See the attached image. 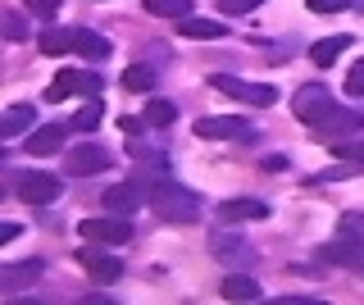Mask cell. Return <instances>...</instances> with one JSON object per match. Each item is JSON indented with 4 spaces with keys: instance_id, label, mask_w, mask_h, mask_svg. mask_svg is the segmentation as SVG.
I'll list each match as a JSON object with an SVG mask.
<instances>
[{
    "instance_id": "obj_1",
    "label": "cell",
    "mask_w": 364,
    "mask_h": 305,
    "mask_svg": "<svg viewBox=\"0 0 364 305\" xmlns=\"http://www.w3.org/2000/svg\"><path fill=\"white\" fill-rule=\"evenodd\" d=\"M146 200H151V210L159 214V219H168V223H191L200 214V200L191 196L187 187H178L173 178L159 183V187H151V191H146Z\"/></svg>"
},
{
    "instance_id": "obj_2",
    "label": "cell",
    "mask_w": 364,
    "mask_h": 305,
    "mask_svg": "<svg viewBox=\"0 0 364 305\" xmlns=\"http://www.w3.org/2000/svg\"><path fill=\"white\" fill-rule=\"evenodd\" d=\"M14 196L28 205H50V200H60V178L41 173V168H23L14 178Z\"/></svg>"
},
{
    "instance_id": "obj_3",
    "label": "cell",
    "mask_w": 364,
    "mask_h": 305,
    "mask_svg": "<svg viewBox=\"0 0 364 305\" xmlns=\"http://www.w3.org/2000/svg\"><path fill=\"white\" fill-rule=\"evenodd\" d=\"M210 87H214V92H223V96H232V100L259 105V109H269L273 100H278V92H273V87H264V82H242V77H232V73H214Z\"/></svg>"
},
{
    "instance_id": "obj_4",
    "label": "cell",
    "mask_w": 364,
    "mask_h": 305,
    "mask_svg": "<svg viewBox=\"0 0 364 305\" xmlns=\"http://www.w3.org/2000/svg\"><path fill=\"white\" fill-rule=\"evenodd\" d=\"M77 232H82L87 242H96V246H123V242H132V223L123 219V214H105V219H82V223H77Z\"/></svg>"
},
{
    "instance_id": "obj_5",
    "label": "cell",
    "mask_w": 364,
    "mask_h": 305,
    "mask_svg": "<svg viewBox=\"0 0 364 305\" xmlns=\"http://www.w3.org/2000/svg\"><path fill=\"white\" fill-rule=\"evenodd\" d=\"M333 109V92L328 87H318V82H305V87H296V96H291V114L301 119V123H314Z\"/></svg>"
},
{
    "instance_id": "obj_6",
    "label": "cell",
    "mask_w": 364,
    "mask_h": 305,
    "mask_svg": "<svg viewBox=\"0 0 364 305\" xmlns=\"http://www.w3.org/2000/svg\"><path fill=\"white\" fill-rule=\"evenodd\" d=\"M360 128H364V114H355V109H337V105H333L323 119L314 123V137H318V141H333V146H337V141L355 137Z\"/></svg>"
},
{
    "instance_id": "obj_7",
    "label": "cell",
    "mask_w": 364,
    "mask_h": 305,
    "mask_svg": "<svg viewBox=\"0 0 364 305\" xmlns=\"http://www.w3.org/2000/svg\"><path fill=\"white\" fill-rule=\"evenodd\" d=\"M318 259H323V264H341V269L364 274V242H360V232H341L337 242L318 246Z\"/></svg>"
},
{
    "instance_id": "obj_8",
    "label": "cell",
    "mask_w": 364,
    "mask_h": 305,
    "mask_svg": "<svg viewBox=\"0 0 364 305\" xmlns=\"http://www.w3.org/2000/svg\"><path fill=\"white\" fill-rule=\"evenodd\" d=\"M105 168H109L105 146H73L64 155V173H73V178H91V173H105Z\"/></svg>"
},
{
    "instance_id": "obj_9",
    "label": "cell",
    "mask_w": 364,
    "mask_h": 305,
    "mask_svg": "<svg viewBox=\"0 0 364 305\" xmlns=\"http://www.w3.org/2000/svg\"><path fill=\"white\" fill-rule=\"evenodd\" d=\"M196 137H205V141H250L255 132H250L246 119H232V114L219 119V114H214V119H200L196 123Z\"/></svg>"
},
{
    "instance_id": "obj_10",
    "label": "cell",
    "mask_w": 364,
    "mask_h": 305,
    "mask_svg": "<svg viewBox=\"0 0 364 305\" xmlns=\"http://www.w3.org/2000/svg\"><path fill=\"white\" fill-rule=\"evenodd\" d=\"M77 264L87 269V278L91 282H100V287H105V282H119L123 278V264L114 255H105V251H96V242L87 246V251H77Z\"/></svg>"
},
{
    "instance_id": "obj_11",
    "label": "cell",
    "mask_w": 364,
    "mask_h": 305,
    "mask_svg": "<svg viewBox=\"0 0 364 305\" xmlns=\"http://www.w3.org/2000/svg\"><path fill=\"white\" fill-rule=\"evenodd\" d=\"M100 205H105V214H136V205H141V187L136 183H114V187H105L100 191Z\"/></svg>"
},
{
    "instance_id": "obj_12",
    "label": "cell",
    "mask_w": 364,
    "mask_h": 305,
    "mask_svg": "<svg viewBox=\"0 0 364 305\" xmlns=\"http://www.w3.org/2000/svg\"><path fill=\"white\" fill-rule=\"evenodd\" d=\"M269 205L259 196H232V200H223L219 205V219L223 223H250V219H264Z\"/></svg>"
},
{
    "instance_id": "obj_13",
    "label": "cell",
    "mask_w": 364,
    "mask_h": 305,
    "mask_svg": "<svg viewBox=\"0 0 364 305\" xmlns=\"http://www.w3.org/2000/svg\"><path fill=\"white\" fill-rule=\"evenodd\" d=\"M178 37H191V41H219V37H228V23H223V18L187 14V18H178Z\"/></svg>"
},
{
    "instance_id": "obj_14",
    "label": "cell",
    "mask_w": 364,
    "mask_h": 305,
    "mask_svg": "<svg viewBox=\"0 0 364 305\" xmlns=\"http://www.w3.org/2000/svg\"><path fill=\"white\" fill-rule=\"evenodd\" d=\"M64 137H68V123H46V128H37V132H28V155H55L64 146Z\"/></svg>"
},
{
    "instance_id": "obj_15",
    "label": "cell",
    "mask_w": 364,
    "mask_h": 305,
    "mask_svg": "<svg viewBox=\"0 0 364 305\" xmlns=\"http://www.w3.org/2000/svg\"><path fill=\"white\" fill-rule=\"evenodd\" d=\"M77 92L87 96V73H77V69H60V73H55V82L46 87V100H68V96H77Z\"/></svg>"
},
{
    "instance_id": "obj_16",
    "label": "cell",
    "mask_w": 364,
    "mask_h": 305,
    "mask_svg": "<svg viewBox=\"0 0 364 305\" xmlns=\"http://www.w3.org/2000/svg\"><path fill=\"white\" fill-rule=\"evenodd\" d=\"M37 46L41 55H68V50H77V28H46L37 37Z\"/></svg>"
},
{
    "instance_id": "obj_17",
    "label": "cell",
    "mask_w": 364,
    "mask_h": 305,
    "mask_svg": "<svg viewBox=\"0 0 364 305\" xmlns=\"http://www.w3.org/2000/svg\"><path fill=\"white\" fill-rule=\"evenodd\" d=\"M41 274H46L41 259H23V264H9V269H5V291L32 287V282H41Z\"/></svg>"
},
{
    "instance_id": "obj_18",
    "label": "cell",
    "mask_w": 364,
    "mask_h": 305,
    "mask_svg": "<svg viewBox=\"0 0 364 305\" xmlns=\"http://www.w3.org/2000/svg\"><path fill=\"white\" fill-rule=\"evenodd\" d=\"M223 296L228 301H259V282L242 274V269H232V274H223Z\"/></svg>"
},
{
    "instance_id": "obj_19",
    "label": "cell",
    "mask_w": 364,
    "mask_h": 305,
    "mask_svg": "<svg viewBox=\"0 0 364 305\" xmlns=\"http://www.w3.org/2000/svg\"><path fill=\"white\" fill-rule=\"evenodd\" d=\"M32 123H37V109H32V105H9V109H5V123H0V128H5V137H23V132H28Z\"/></svg>"
},
{
    "instance_id": "obj_20",
    "label": "cell",
    "mask_w": 364,
    "mask_h": 305,
    "mask_svg": "<svg viewBox=\"0 0 364 305\" xmlns=\"http://www.w3.org/2000/svg\"><path fill=\"white\" fill-rule=\"evenodd\" d=\"M132 183L146 187V191L159 187V183H168V164H164V160H141V164L132 168Z\"/></svg>"
},
{
    "instance_id": "obj_21",
    "label": "cell",
    "mask_w": 364,
    "mask_h": 305,
    "mask_svg": "<svg viewBox=\"0 0 364 305\" xmlns=\"http://www.w3.org/2000/svg\"><path fill=\"white\" fill-rule=\"evenodd\" d=\"M341 50H350V37H323V41H314V46H310V60L318 64V69H328Z\"/></svg>"
},
{
    "instance_id": "obj_22",
    "label": "cell",
    "mask_w": 364,
    "mask_h": 305,
    "mask_svg": "<svg viewBox=\"0 0 364 305\" xmlns=\"http://www.w3.org/2000/svg\"><path fill=\"white\" fill-rule=\"evenodd\" d=\"M100 114H105L100 96H87V105L77 109L73 119H68V128H73V132H91V128H100Z\"/></svg>"
},
{
    "instance_id": "obj_23",
    "label": "cell",
    "mask_w": 364,
    "mask_h": 305,
    "mask_svg": "<svg viewBox=\"0 0 364 305\" xmlns=\"http://www.w3.org/2000/svg\"><path fill=\"white\" fill-rule=\"evenodd\" d=\"M119 87H123V92H151V87H155V69H151V64H132V69H123Z\"/></svg>"
},
{
    "instance_id": "obj_24",
    "label": "cell",
    "mask_w": 364,
    "mask_h": 305,
    "mask_svg": "<svg viewBox=\"0 0 364 305\" xmlns=\"http://www.w3.org/2000/svg\"><path fill=\"white\" fill-rule=\"evenodd\" d=\"M114 46H109V41L105 37H100V32H87V28H77V55H87V60H105V55H109Z\"/></svg>"
},
{
    "instance_id": "obj_25",
    "label": "cell",
    "mask_w": 364,
    "mask_h": 305,
    "mask_svg": "<svg viewBox=\"0 0 364 305\" xmlns=\"http://www.w3.org/2000/svg\"><path fill=\"white\" fill-rule=\"evenodd\" d=\"M146 14H155V18H187V14H196L191 9V0H146Z\"/></svg>"
},
{
    "instance_id": "obj_26",
    "label": "cell",
    "mask_w": 364,
    "mask_h": 305,
    "mask_svg": "<svg viewBox=\"0 0 364 305\" xmlns=\"http://www.w3.org/2000/svg\"><path fill=\"white\" fill-rule=\"evenodd\" d=\"M173 119H178L173 100H159V96H151V100H146V123H155V128H168Z\"/></svg>"
},
{
    "instance_id": "obj_27",
    "label": "cell",
    "mask_w": 364,
    "mask_h": 305,
    "mask_svg": "<svg viewBox=\"0 0 364 305\" xmlns=\"http://www.w3.org/2000/svg\"><path fill=\"white\" fill-rule=\"evenodd\" d=\"M333 155H337V160H346V168H350V173H360V168H364V141H360V146H346V141H337V146H333Z\"/></svg>"
},
{
    "instance_id": "obj_28",
    "label": "cell",
    "mask_w": 364,
    "mask_h": 305,
    "mask_svg": "<svg viewBox=\"0 0 364 305\" xmlns=\"http://www.w3.org/2000/svg\"><path fill=\"white\" fill-rule=\"evenodd\" d=\"M355 0H310V14H337V9H350Z\"/></svg>"
},
{
    "instance_id": "obj_29",
    "label": "cell",
    "mask_w": 364,
    "mask_h": 305,
    "mask_svg": "<svg viewBox=\"0 0 364 305\" xmlns=\"http://www.w3.org/2000/svg\"><path fill=\"white\" fill-rule=\"evenodd\" d=\"M346 92H350V96H364V60H360V64H350V73H346Z\"/></svg>"
},
{
    "instance_id": "obj_30",
    "label": "cell",
    "mask_w": 364,
    "mask_h": 305,
    "mask_svg": "<svg viewBox=\"0 0 364 305\" xmlns=\"http://www.w3.org/2000/svg\"><path fill=\"white\" fill-rule=\"evenodd\" d=\"M23 9H28V14H41V18H50L55 9H60V0H23Z\"/></svg>"
},
{
    "instance_id": "obj_31",
    "label": "cell",
    "mask_w": 364,
    "mask_h": 305,
    "mask_svg": "<svg viewBox=\"0 0 364 305\" xmlns=\"http://www.w3.org/2000/svg\"><path fill=\"white\" fill-rule=\"evenodd\" d=\"M5 37H9V41H23V37H28V23H23L18 14H9V18H5Z\"/></svg>"
},
{
    "instance_id": "obj_32",
    "label": "cell",
    "mask_w": 364,
    "mask_h": 305,
    "mask_svg": "<svg viewBox=\"0 0 364 305\" xmlns=\"http://www.w3.org/2000/svg\"><path fill=\"white\" fill-rule=\"evenodd\" d=\"M250 5H259V0H219V14H242Z\"/></svg>"
},
{
    "instance_id": "obj_33",
    "label": "cell",
    "mask_w": 364,
    "mask_h": 305,
    "mask_svg": "<svg viewBox=\"0 0 364 305\" xmlns=\"http://www.w3.org/2000/svg\"><path fill=\"white\" fill-rule=\"evenodd\" d=\"M23 228H18V223H0V246H5V242H14V237H18Z\"/></svg>"
}]
</instances>
